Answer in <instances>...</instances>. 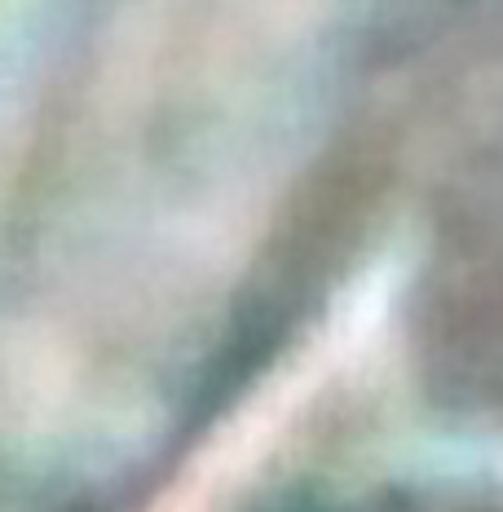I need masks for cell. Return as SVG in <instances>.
<instances>
[{
	"instance_id": "1",
	"label": "cell",
	"mask_w": 503,
	"mask_h": 512,
	"mask_svg": "<svg viewBox=\"0 0 503 512\" xmlns=\"http://www.w3.org/2000/svg\"><path fill=\"white\" fill-rule=\"evenodd\" d=\"M424 367L446 398L473 402L495 380V190L455 212L433 256V283L424 292Z\"/></svg>"
}]
</instances>
